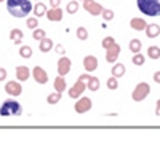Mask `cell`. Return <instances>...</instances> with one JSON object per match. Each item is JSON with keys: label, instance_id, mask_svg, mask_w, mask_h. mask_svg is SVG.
I'll return each mask as SVG.
<instances>
[{"label": "cell", "instance_id": "obj_1", "mask_svg": "<svg viewBox=\"0 0 160 148\" xmlns=\"http://www.w3.org/2000/svg\"><path fill=\"white\" fill-rule=\"evenodd\" d=\"M7 10L13 18H26L32 11L31 0H7Z\"/></svg>", "mask_w": 160, "mask_h": 148}, {"label": "cell", "instance_id": "obj_2", "mask_svg": "<svg viewBox=\"0 0 160 148\" xmlns=\"http://www.w3.org/2000/svg\"><path fill=\"white\" fill-rule=\"evenodd\" d=\"M136 5L146 16H160V0H136Z\"/></svg>", "mask_w": 160, "mask_h": 148}, {"label": "cell", "instance_id": "obj_3", "mask_svg": "<svg viewBox=\"0 0 160 148\" xmlns=\"http://www.w3.org/2000/svg\"><path fill=\"white\" fill-rule=\"evenodd\" d=\"M22 115V107L18 100L7 99L0 107V116H19Z\"/></svg>", "mask_w": 160, "mask_h": 148}, {"label": "cell", "instance_id": "obj_4", "mask_svg": "<svg viewBox=\"0 0 160 148\" xmlns=\"http://www.w3.org/2000/svg\"><path fill=\"white\" fill-rule=\"evenodd\" d=\"M151 94V86L149 83H146V81H141L136 85V88L133 89L131 92V99L135 100V102H142L146 97H148Z\"/></svg>", "mask_w": 160, "mask_h": 148}, {"label": "cell", "instance_id": "obj_5", "mask_svg": "<svg viewBox=\"0 0 160 148\" xmlns=\"http://www.w3.org/2000/svg\"><path fill=\"white\" fill-rule=\"evenodd\" d=\"M82 7L85 8L87 13H90L91 16H99V15H101V11L104 10L102 5H99L98 2H95V0H83Z\"/></svg>", "mask_w": 160, "mask_h": 148}, {"label": "cell", "instance_id": "obj_6", "mask_svg": "<svg viewBox=\"0 0 160 148\" xmlns=\"http://www.w3.org/2000/svg\"><path fill=\"white\" fill-rule=\"evenodd\" d=\"M118 56H120V45H118L117 42L112 43L109 48H106V61H108L109 64L117 62Z\"/></svg>", "mask_w": 160, "mask_h": 148}, {"label": "cell", "instance_id": "obj_7", "mask_svg": "<svg viewBox=\"0 0 160 148\" xmlns=\"http://www.w3.org/2000/svg\"><path fill=\"white\" fill-rule=\"evenodd\" d=\"M91 107H93V102H91V99H88V97H80L77 102H75V105H74V109H75V112L77 113H87V112H90L91 110Z\"/></svg>", "mask_w": 160, "mask_h": 148}, {"label": "cell", "instance_id": "obj_8", "mask_svg": "<svg viewBox=\"0 0 160 148\" xmlns=\"http://www.w3.org/2000/svg\"><path fill=\"white\" fill-rule=\"evenodd\" d=\"M85 89H87V83L82 81V80H77V83L69 89V97L71 99H78L85 92Z\"/></svg>", "mask_w": 160, "mask_h": 148}, {"label": "cell", "instance_id": "obj_9", "mask_svg": "<svg viewBox=\"0 0 160 148\" xmlns=\"http://www.w3.org/2000/svg\"><path fill=\"white\" fill-rule=\"evenodd\" d=\"M69 72H71V59L66 56H61L58 61V75L66 76Z\"/></svg>", "mask_w": 160, "mask_h": 148}, {"label": "cell", "instance_id": "obj_10", "mask_svg": "<svg viewBox=\"0 0 160 148\" xmlns=\"http://www.w3.org/2000/svg\"><path fill=\"white\" fill-rule=\"evenodd\" d=\"M5 92L10 94V96L18 97V96H21V92H22V86H21L19 81H8L5 85Z\"/></svg>", "mask_w": 160, "mask_h": 148}, {"label": "cell", "instance_id": "obj_11", "mask_svg": "<svg viewBox=\"0 0 160 148\" xmlns=\"http://www.w3.org/2000/svg\"><path fill=\"white\" fill-rule=\"evenodd\" d=\"M32 76H34V80L38 83V85H45V83H48V73L42 69V67H34V70H32Z\"/></svg>", "mask_w": 160, "mask_h": 148}, {"label": "cell", "instance_id": "obj_12", "mask_svg": "<svg viewBox=\"0 0 160 148\" xmlns=\"http://www.w3.org/2000/svg\"><path fill=\"white\" fill-rule=\"evenodd\" d=\"M83 67H85V70L88 72V73H91V72H95L96 69H98V59H96V56H85L83 58Z\"/></svg>", "mask_w": 160, "mask_h": 148}, {"label": "cell", "instance_id": "obj_13", "mask_svg": "<svg viewBox=\"0 0 160 148\" xmlns=\"http://www.w3.org/2000/svg\"><path fill=\"white\" fill-rule=\"evenodd\" d=\"M29 76H31L29 67H26V65H18L16 67V78H18V81H28Z\"/></svg>", "mask_w": 160, "mask_h": 148}, {"label": "cell", "instance_id": "obj_14", "mask_svg": "<svg viewBox=\"0 0 160 148\" xmlns=\"http://www.w3.org/2000/svg\"><path fill=\"white\" fill-rule=\"evenodd\" d=\"M47 18L48 21H53V22H56V21H61L62 19V10L58 7V8H51V10H47Z\"/></svg>", "mask_w": 160, "mask_h": 148}, {"label": "cell", "instance_id": "obj_15", "mask_svg": "<svg viewBox=\"0 0 160 148\" xmlns=\"http://www.w3.org/2000/svg\"><path fill=\"white\" fill-rule=\"evenodd\" d=\"M144 30H146L148 38H157L160 35V25L158 24H148Z\"/></svg>", "mask_w": 160, "mask_h": 148}, {"label": "cell", "instance_id": "obj_16", "mask_svg": "<svg viewBox=\"0 0 160 148\" xmlns=\"http://www.w3.org/2000/svg\"><path fill=\"white\" fill-rule=\"evenodd\" d=\"M111 73H112V76H115V78L123 76V75L127 73V67H125V64H118V62H114V67L111 69Z\"/></svg>", "mask_w": 160, "mask_h": 148}, {"label": "cell", "instance_id": "obj_17", "mask_svg": "<svg viewBox=\"0 0 160 148\" xmlns=\"http://www.w3.org/2000/svg\"><path fill=\"white\" fill-rule=\"evenodd\" d=\"M146 25H148V22H146L142 18H133L131 21H130V27L133 29V30H144L146 29Z\"/></svg>", "mask_w": 160, "mask_h": 148}, {"label": "cell", "instance_id": "obj_18", "mask_svg": "<svg viewBox=\"0 0 160 148\" xmlns=\"http://www.w3.org/2000/svg\"><path fill=\"white\" fill-rule=\"evenodd\" d=\"M22 38H24V34H22L21 29H13V30L10 32V40H11L15 45H21V43H22Z\"/></svg>", "mask_w": 160, "mask_h": 148}, {"label": "cell", "instance_id": "obj_19", "mask_svg": "<svg viewBox=\"0 0 160 148\" xmlns=\"http://www.w3.org/2000/svg\"><path fill=\"white\" fill-rule=\"evenodd\" d=\"M51 48H53V40H51V38H48V37H43L42 40H40L38 49L42 51V53H48Z\"/></svg>", "mask_w": 160, "mask_h": 148}, {"label": "cell", "instance_id": "obj_20", "mask_svg": "<svg viewBox=\"0 0 160 148\" xmlns=\"http://www.w3.org/2000/svg\"><path fill=\"white\" fill-rule=\"evenodd\" d=\"M66 88H68V85H66V80H64V76L58 75V76L55 78V91L62 94V92L66 91Z\"/></svg>", "mask_w": 160, "mask_h": 148}, {"label": "cell", "instance_id": "obj_21", "mask_svg": "<svg viewBox=\"0 0 160 148\" xmlns=\"http://www.w3.org/2000/svg\"><path fill=\"white\" fill-rule=\"evenodd\" d=\"M99 86H101L99 78H96V76H90V78H88V81H87V88H88L90 91H98V89H99Z\"/></svg>", "mask_w": 160, "mask_h": 148}, {"label": "cell", "instance_id": "obj_22", "mask_svg": "<svg viewBox=\"0 0 160 148\" xmlns=\"http://www.w3.org/2000/svg\"><path fill=\"white\" fill-rule=\"evenodd\" d=\"M34 15H35V18H42V16H45V13H47V5L45 3H37L34 8Z\"/></svg>", "mask_w": 160, "mask_h": 148}, {"label": "cell", "instance_id": "obj_23", "mask_svg": "<svg viewBox=\"0 0 160 148\" xmlns=\"http://www.w3.org/2000/svg\"><path fill=\"white\" fill-rule=\"evenodd\" d=\"M141 48H142V43H141V40L138 38H133L131 42H130V51L135 54V53H141Z\"/></svg>", "mask_w": 160, "mask_h": 148}, {"label": "cell", "instance_id": "obj_24", "mask_svg": "<svg viewBox=\"0 0 160 148\" xmlns=\"http://www.w3.org/2000/svg\"><path fill=\"white\" fill-rule=\"evenodd\" d=\"M148 56L151 59H154V61L160 59V48L158 46H149L148 48Z\"/></svg>", "mask_w": 160, "mask_h": 148}, {"label": "cell", "instance_id": "obj_25", "mask_svg": "<svg viewBox=\"0 0 160 148\" xmlns=\"http://www.w3.org/2000/svg\"><path fill=\"white\" fill-rule=\"evenodd\" d=\"M61 96H62L61 92H53V94H48L47 102H48V104H51V105H55V104H58V102L61 100Z\"/></svg>", "mask_w": 160, "mask_h": 148}, {"label": "cell", "instance_id": "obj_26", "mask_svg": "<svg viewBox=\"0 0 160 148\" xmlns=\"http://www.w3.org/2000/svg\"><path fill=\"white\" fill-rule=\"evenodd\" d=\"M19 56L24 58V59L32 58V48H31V46H21V48H19Z\"/></svg>", "mask_w": 160, "mask_h": 148}, {"label": "cell", "instance_id": "obj_27", "mask_svg": "<svg viewBox=\"0 0 160 148\" xmlns=\"http://www.w3.org/2000/svg\"><path fill=\"white\" fill-rule=\"evenodd\" d=\"M131 62L135 64V65H144V62H146V56H142L141 53H135V56L131 58Z\"/></svg>", "mask_w": 160, "mask_h": 148}, {"label": "cell", "instance_id": "obj_28", "mask_svg": "<svg viewBox=\"0 0 160 148\" xmlns=\"http://www.w3.org/2000/svg\"><path fill=\"white\" fill-rule=\"evenodd\" d=\"M78 2H77V0H72V2H69L68 3V13H69V15H75V13L78 11Z\"/></svg>", "mask_w": 160, "mask_h": 148}, {"label": "cell", "instance_id": "obj_29", "mask_svg": "<svg viewBox=\"0 0 160 148\" xmlns=\"http://www.w3.org/2000/svg\"><path fill=\"white\" fill-rule=\"evenodd\" d=\"M43 37H47V34H45L43 29H34V30H32V38H34V40H38V42H40Z\"/></svg>", "mask_w": 160, "mask_h": 148}, {"label": "cell", "instance_id": "obj_30", "mask_svg": "<svg viewBox=\"0 0 160 148\" xmlns=\"http://www.w3.org/2000/svg\"><path fill=\"white\" fill-rule=\"evenodd\" d=\"M101 18H102L104 21H112V19H114V11L104 8V10L101 11Z\"/></svg>", "mask_w": 160, "mask_h": 148}, {"label": "cell", "instance_id": "obj_31", "mask_svg": "<svg viewBox=\"0 0 160 148\" xmlns=\"http://www.w3.org/2000/svg\"><path fill=\"white\" fill-rule=\"evenodd\" d=\"M26 25L31 29V30H34V29H37L38 27V19L34 16V18H28V21H26Z\"/></svg>", "mask_w": 160, "mask_h": 148}, {"label": "cell", "instance_id": "obj_32", "mask_svg": "<svg viewBox=\"0 0 160 148\" xmlns=\"http://www.w3.org/2000/svg\"><path fill=\"white\" fill-rule=\"evenodd\" d=\"M77 38L78 40H87L88 38V30L85 27H78L77 29Z\"/></svg>", "mask_w": 160, "mask_h": 148}, {"label": "cell", "instance_id": "obj_33", "mask_svg": "<svg viewBox=\"0 0 160 148\" xmlns=\"http://www.w3.org/2000/svg\"><path fill=\"white\" fill-rule=\"evenodd\" d=\"M108 88H109L111 91H115V89L118 88V81H117L115 76H111V78L108 80Z\"/></svg>", "mask_w": 160, "mask_h": 148}, {"label": "cell", "instance_id": "obj_34", "mask_svg": "<svg viewBox=\"0 0 160 148\" xmlns=\"http://www.w3.org/2000/svg\"><path fill=\"white\" fill-rule=\"evenodd\" d=\"M112 43H115V38H114V37H106V38H102V43H101V45H102V48L106 49V48H109Z\"/></svg>", "mask_w": 160, "mask_h": 148}, {"label": "cell", "instance_id": "obj_35", "mask_svg": "<svg viewBox=\"0 0 160 148\" xmlns=\"http://www.w3.org/2000/svg\"><path fill=\"white\" fill-rule=\"evenodd\" d=\"M55 51L58 53V54H61V56H64V53H66V49H64L62 45H56V46H55Z\"/></svg>", "mask_w": 160, "mask_h": 148}, {"label": "cell", "instance_id": "obj_36", "mask_svg": "<svg viewBox=\"0 0 160 148\" xmlns=\"http://www.w3.org/2000/svg\"><path fill=\"white\" fill-rule=\"evenodd\" d=\"M7 80V70L3 67H0V81H5Z\"/></svg>", "mask_w": 160, "mask_h": 148}, {"label": "cell", "instance_id": "obj_37", "mask_svg": "<svg viewBox=\"0 0 160 148\" xmlns=\"http://www.w3.org/2000/svg\"><path fill=\"white\" fill-rule=\"evenodd\" d=\"M50 5H51V8H58L61 5V0H50Z\"/></svg>", "mask_w": 160, "mask_h": 148}, {"label": "cell", "instance_id": "obj_38", "mask_svg": "<svg viewBox=\"0 0 160 148\" xmlns=\"http://www.w3.org/2000/svg\"><path fill=\"white\" fill-rule=\"evenodd\" d=\"M90 76H91V75L87 72V73H83V75H80V76H78V80H82V81H88V78H90Z\"/></svg>", "mask_w": 160, "mask_h": 148}, {"label": "cell", "instance_id": "obj_39", "mask_svg": "<svg viewBox=\"0 0 160 148\" xmlns=\"http://www.w3.org/2000/svg\"><path fill=\"white\" fill-rule=\"evenodd\" d=\"M154 81H155V83H158V85H160V70H158V72H155V73H154Z\"/></svg>", "mask_w": 160, "mask_h": 148}, {"label": "cell", "instance_id": "obj_40", "mask_svg": "<svg viewBox=\"0 0 160 148\" xmlns=\"http://www.w3.org/2000/svg\"><path fill=\"white\" fill-rule=\"evenodd\" d=\"M155 107H157V109H155V115H157V116H160V99L155 102Z\"/></svg>", "mask_w": 160, "mask_h": 148}, {"label": "cell", "instance_id": "obj_41", "mask_svg": "<svg viewBox=\"0 0 160 148\" xmlns=\"http://www.w3.org/2000/svg\"><path fill=\"white\" fill-rule=\"evenodd\" d=\"M2 2H3V0H0V3H2Z\"/></svg>", "mask_w": 160, "mask_h": 148}]
</instances>
